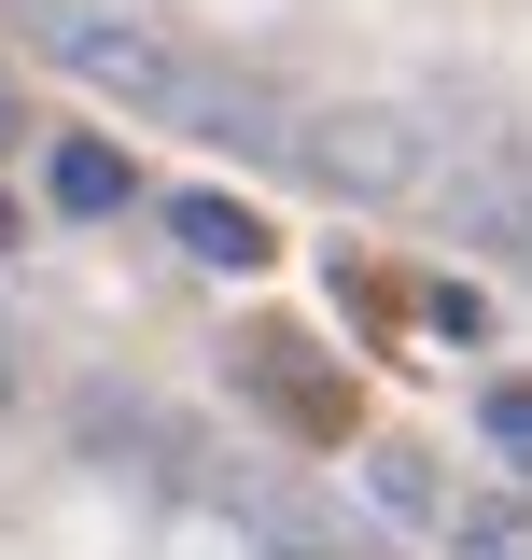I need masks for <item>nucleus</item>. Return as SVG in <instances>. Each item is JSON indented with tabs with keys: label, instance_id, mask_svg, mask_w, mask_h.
Masks as SVG:
<instances>
[{
	"label": "nucleus",
	"instance_id": "nucleus-1",
	"mask_svg": "<svg viewBox=\"0 0 532 560\" xmlns=\"http://www.w3.org/2000/svg\"><path fill=\"white\" fill-rule=\"evenodd\" d=\"M43 57L84 70V84H99V98H127V113H169V127H239V113H224V84H210L169 28L113 14V0H43Z\"/></svg>",
	"mask_w": 532,
	"mask_h": 560
},
{
	"label": "nucleus",
	"instance_id": "nucleus-2",
	"mask_svg": "<svg viewBox=\"0 0 532 560\" xmlns=\"http://www.w3.org/2000/svg\"><path fill=\"white\" fill-rule=\"evenodd\" d=\"M294 168H309V183H336V197L420 210L435 183H449V127H435V113H393V98H336V113H309V127H294Z\"/></svg>",
	"mask_w": 532,
	"mask_h": 560
},
{
	"label": "nucleus",
	"instance_id": "nucleus-3",
	"mask_svg": "<svg viewBox=\"0 0 532 560\" xmlns=\"http://www.w3.org/2000/svg\"><path fill=\"white\" fill-rule=\"evenodd\" d=\"M253 393L294 420V434H350V393H336V378H323L294 337H253Z\"/></svg>",
	"mask_w": 532,
	"mask_h": 560
},
{
	"label": "nucleus",
	"instance_id": "nucleus-4",
	"mask_svg": "<svg viewBox=\"0 0 532 560\" xmlns=\"http://www.w3.org/2000/svg\"><path fill=\"white\" fill-rule=\"evenodd\" d=\"M435 533H449L463 560H532V504H519V490H463Z\"/></svg>",
	"mask_w": 532,
	"mask_h": 560
},
{
	"label": "nucleus",
	"instance_id": "nucleus-5",
	"mask_svg": "<svg viewBox=\"0 0 532 560\" xmlns=\"http://www.w3.org/2000/svg\"><path fill=\"white\" fill-rule=\"evenodd\" d=\"M169 224H183V253H197V267H266V224H253L239 197H183Z\"/></svg>",
	"mask_w": 532,
	"mask_h": 560
},
{
	"label": "nucleus",
	"instance_id": "nucleus-6",
	"mask_svg": "<svg viewBox=\"0 0 532 560\" xmlns=\"http://www.w3.org/2000/svg\"><path fill=\"white\" fill-rule=\"evenodd\" d=\"M43 183H57V210H127V154H113V140H57Z\"/></svg>",
	"mask_w": 532,
	"mask_h": 560
},
{
	"label": "nucleus",
	"instance_id": "nucleus-7",
	"mask_svg": "<svg viewBox=\"0 0 532 560\" xmlns=\"http://www.w3.org/2000/svg\"><path fill=\"white\" fill-rule=\"evenodd\" d=\"M365 490H379L393 518H449V490H435V463H420V448H365Z\"/></svg>",
	"mask_w": 532,
	"mask_h": 560
},
{
	"label": "nucleus",
	"instance_id": "nucleus-8",
	"mask_svg": "<svg viewBox=\"0 0 532 560\" xmlns=\"http://www.w3.org/2000/svg\"><path fill=\"white\" fill-rule=\"evenodd\" d=\"M476 434H490V448H505V463L532 477V378H490V407H476Z\"/></svg>",
	"mask_w": 532,
	"mask_h": 560
},
{
	"label": "nucleus",
	"instance_id": "nucleus-9",
	"mask_svg": "<svg viewBox=\"0 0 532 560\" xmlns=\"http://www.w3.org/2000/svg\"><path fill=\"white\" fill-rule=\"evenodd\" d=\"M420 323H435V337H449V350H476V337H490V308H476L463 280H420Z\"/></svg>",
	"mask_w": 532,
	"mask_h": 560
},
{
	"label": "nucleus",
	"instance_id": "nucleus-10",
	"mask_svg": "<svg viewBox=\"0 0 532 560\" xmlns=\"http://www.w3.org/2000/svg\"><path fill=\"white\" fill-rule=\"evenodd\" d=\"M0 253H14V197H0Z\"/></svg>",
	"mask_w": 532,
	"mask_h": 560
},
{
	"label": "nucleus",
	"instance_id": "nucleus-11",
	"mask_svg": "<svg viewBox=\"0 0 532 560\" xmlns=\"http://www.w3.org/2000/svg\"><path fill=\"white\" fill-rule=\"evenodd\" d=\"M0 393H14V350H0Z\"/></svg>",
	"mask_w": 532,
	"mask_h": 560
},
{
	"label": "nucleus",
	"instance_id": "nucleus-12",
	"mask_svg": "<svg viewBox=\"0 0 532 560\" xmlns=\"http://www.w3.org/2000/svg\"><path fill=\"white\" fill-rule=\"evenodd\" d=\"M0 127H14V113H0Z\"/></svg>",
	"mask_w": 532,
	"mask_h": 560
}]
</instances>
